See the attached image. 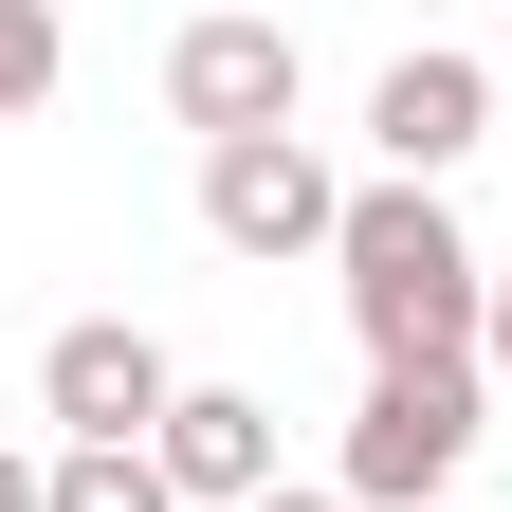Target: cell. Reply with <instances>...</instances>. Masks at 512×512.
Instances as JSON below:
<instances>
[{
  "label": "cell",
  "instance_id": "277c9868",
  "mask_svg": "<svg viewBox=\"0 0 512 512\" xmlns=\"http://www.w3.org/2000/svg\"><path fill=\"white\" fill-rule=\"evenodd\" d=\"M494 147V55H384V74H366V183H458Z\"/></svg>",
  "mask_w": 512,
  "mask_h": 512
},
{
  "label": "cell",
  "instance_id": "5b68a950",
  "mask_svg": "<svg viewBox=\"0 0 512 512\" xmlns=\"http://www.w3.org/2000/svg\"><path fill=\"white\" fill-rule=\"evenodd\" d=\"M293 92H311V55H293V19H183L165 37V110L202 128V147H256V128H293Z\"/></svg>",
  "mask_w": 512,
  "mask_h": 512
},
{
  "label": "cell",
  "instance_id": "8fae6325",
  "mask_svg": "<svg viewBox=\"0 0 512 512\" xmlns=\"http://www.w3.org/2000/svg\"><path fill=\"white\" fill-rule=\"evenodd\" d=\"M476 366H494V384H512V256H494V330H476Z\"/></svg>",
  "mask_w": 512,
  "mask_h": 512
},
{
  "label": "cell",
  "instance_id": "ba28073f",
  "mask_svg": "<svg viewBox=\"0 0 512 512\" xmlns=\"http://www.w3.org/2000/svg\"><path fill=\"white\" fill-rule=\"evenodd\" d=\"M55 512H183L147 439H55Z\"/></svg>",
  "mask_w": 512,
  "mask_h": 512
},
{
  "label": "cell",
  "instance_id": "8992f818",
  "mask_svg": "<svg viewBox=\"0 0 512 512\" xmlns=\"http://www.w3.org/2000/svg\"><path fill=\"white\" fill-rule=\"evenodd\" d=\"M165 403H183V366L128 330V311H74V330L37 348V421L55 439H165Z\"/></svg>",
  "mask_w": 512,
  "mask_h": 512
},
{
  "label": "cell",
  "instance_id": "3957f363",
  "mask_svg": "<svg viewBox=\"0 0 512 512\" xmlns=\"http://www.w3.org/2000/svg\"><path fill=\"white\" fill-rule=\"evenodd\" d=\"M202 238H220V256H330V238H348V165L311 147V128L202 147Z\"/></svg>",
  "mask_w": 512,
  "mask_h": 512
},
{
  "label": "cell",
  "instance_id": "52a82bcc",
  "mask_svg": "<svg viewBox=\"0 0 512 512\" xmlns=\"http://www.w3.org/2000/svg\"><path fill=\"white\" fill-rule=\"evenodd\" d=\"M147 458H165L183 512H256V494H293V476H275V403H256V384H183Z\"/></svg>",
  "mask_w": 512,
  "mask_h": 512
},
{
  "label": "cell",
  "instance_id": "9c48e42d",
  "mask_svg": "<svg viewBox=\"0 0 512 512\" xmlns=\"http://www.w3.org/2000/svg\"><path fill=\"white\" fill-rule=\"evenodd\" d=\"M55 74H74V37H55V0H0V128H37Z\"/></svg>",
  "mask_w": 512,
  "mask_h": 512
},
{
  "label": "cell",
  "instance_id": "6da1fadb",
  "mask_svg": "<svg viewBox=\"0 0 512 512\" xmlns=\"http://www.w3.org/2000/svg\"><path fill=\"white\" fill-rule=\"evenodd\" d=\"M330 293H348L366 366H476V330H494V256L458 238V202H439V183H348Z\"/></svg>",
  "mask_w": 512,
  "mask_h": 512
},
{
  "label": "cell",
  "instance_id": "30bf717a",
  "mask_svg": "<svg viewBox=\"0 0 512 512\" xmlns=\"http://www.w3.org/2000/svg\"><path fill=\"white\" fill-rule=\"evenodd\" d=\"M0 512H55V458H0Z\"/></svg>",
  "mask_w": 512,
  "mask_h": 512
},
{
  "label": "cell",
  "instance_id": "7a4b0ae2",
  "mask_svg": "<svg viewBox=\"0 0 512 512\" xmlns=\"http://www.w3.org/2000/svg\"><path fill=\"white\" fill-rule=\"evenodd\" d=\"M476 421H494V366H366V403L330 439V494L348 512H439L476 458Z\"/></svg>",
  "mask_w": 512,
  "mask_h": 512
},
{
  "label": "cell",
  "instance_id": "7c38bea8",
  "mask_svg": "<svg viewBox=\"0 0 512 512\" xmlns=\"http://www.w3.org/2000/svg\"><path fill=\"white\" fill-rule=\"evenodd\" d=\"M256 512H348V494H330V476H311V494H256Z\"/></svg>",
  "mask_w": 512,
  "mask_h": 512
}]
</instances>
